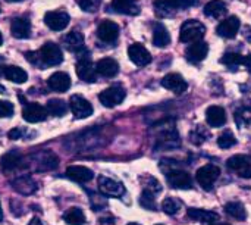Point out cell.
I'll return each instance as SVG.
<instances>
[{
	"instance_id": "obj_20",
	"label": "cell",
	"mask_w": 251,
	"mask_h": 225,
	"mask_svg": "<svg viewBox=\"0 0 251 225\" xmlns=\"http://www.w3.org/2000/svg\"><path fill=\"white\" fill-rule=\"evenodd\" d=\"M66 177L71 178L72 181H76V183H88L93 180L94 174L91 169H88L87 167H81V165H72L66 169Z\"/></svg>"
},
{
	"instance_id": "obj_35",
	"label": "cell",
	"mask_w": 251,
	"mask_h": 225,
	"mask_svg": "<svg viewBox=\"0 0 251 225\" xmlns=\"http://www.w3.org/2000/svg\"><path fill=\"white\" fill-rule=\"evenodd\" d=\"M162 209L166 215L174 217L182 209V202L179 199H175V197H166L162 203Z\"/></svg>"
},
{
	"instance_id": "obj_48",
	"label": "cell",
	"mask_w": 251,
	"mask_h": 225,
	"mask_svg": "<svg viewBox=\"0 0 251 225\" xmlns=\"http://www.w3.org/2000/svg\"><path fill=\"white\" fill-rule=\"evenodd\" d=\"M212 225H229V224H226V223H213Z\"/></svg>"
},
{
	"instance_id": "obj_29",
	"label": "cell",
	"mask_w": 251,
	"mask_h": 225,
	"mask_svg": "<svg viewBox=\"0 0 251 225\" xmlns=\"http://www.w3.org/2000/svg\"><path fill=\"white\" fill-rule=\"evenodd\" d=\"M226 12H228L226 4L222 0H212L204 6V15L215 19H221L222 16L226 15Z\"/></svg>"
},
{
	"instance_id": "obj_1",
	"label": "cell",
	"mask_w": 251,
	"mask_h": 225,
	"mask_svg": "<svg viewBox=\"0 0 251 225\" xmlns=\"http://www.w3.org/2000/svg\"><path fill=\"white\" fill-rule=\"evenodd\" d=\"M31 167L34 171H51L59 165V158L50 150H41L38 153H32L28 158L22 159V167Z\"/></svg>"
},
{
	"instance_id": "obj_34",
	"label": "cell",
	"mask_w": 251,
	"mask_h": 225,
	"mask_svg": "<svg viewBox=\"0 0 251 225\" xmlns=\"http://www.w3.org/2000/svg\"><path fill=\"white\" fill-rule=\"evenodd\" d=\"M47 112L53 116H63L68 111V106L63 100H59V99H50L47 102Z\"/></svg>"
},
{
	"instance_id": "obj_5",
	"label": "cell",
	"mask_w": 251,
	"mask_h": 225,
	"mask_svg": "<svg viewBox=\"0 0 251 225\" xmlns=\"http://www.w3.org/2000/svg\"><path fill=\"white\" fill-rule=\"evenodd\" d=\"M166 174V180L169 183L171 187L178 189V190H190L193 187V178L187 171L178 169V168H172L169 171L165 172Z\"/></svg>"
},
{
	"instance_id": "obj_49",
	"label": "cell",
	"mask_w": 251,
	"mask_h": 225,
	"mask_svg": "<svg viewBox=\"0 0 251 225\" xmlns=\"http://www.w3.org/2000/svg\"><path fill=\"white\" fill-rule=\"evenodd\" d=\"M0 93H6V91H4V87H3V85H0Z\"/></svg>"
},
{
	"instance_id": "obj_39",
	"label": "cell",
	"mask_w": 251,
	"mask_h": 225,
	"mask_svg": "<svg viewBox=\"0 0 251 225\" xmlns=\"http://www.w3.org/2000/svg\"><path fill=\"white\" fill-rule=\"evenodd\" d=\"M140 205L144 208V209H149V211H156V200H154V195L144 190L141 193V197H140Z\"/></svg>"
},
{
	"instance_id": "obj_21",
	"label": "cell",
	"mask_w": 251,
	"mask_h": 225,
	"mask_svg": "<svg viewBox=\"0 0 251 225\" xmlns=\"http://www.w3.org/2000/svg\"><path fill=\"white\" fill-rule=\"evenodd\" d=\"M10 186L13 187V190H16L19 195H24V196H29L37 190V184L29 175H22V177L15 178L10 183Z\"/></svg>"
},
{
	"instance_id": "obj_15",
	"label": "cell",
	"mask_w": 251,
	"mask_h": 225,
	"mask_svg": "<svg viewBox=\"0 0 251 225\" xmlns=\"http://www.w3.org/2000/svg\"><path fill=\"white\" fill-rule=\"evenodd\" d=\"M240 27H241L240 19L237 16H229L218 25L216 32H218V35H221L224 38H234L238 34Z\"/></svg>"
},
{
	"instance_id": "obj_44",
	"label": "cell",
	"mask_w": 251,
	"mask_h": 225,
	"mask_svg": "<svg viewBox=\"0 0 251 225\" xmlns=\"http://www.w3.org/2000/svg\"><path fill=\"white\" fill-rule=\"evenodd\" d=\"M24 134H25V130L24 128H13V130L9 131L7 136H9L10 140H19V139L24 137Z\"/></svg>"
},
{
	"instance_id": "obj_27",
	"label": "cell",
	"mask_w": 251,
	"mask_h": 225,
	"mask_svg": "<svg viewBox=\"0 0 251 225\" xmlns=\"http://www.w3.org/2000/svg\"><path fill=\"white\" fill-rule=\"evenodd\" d=\"M63 44L69 52H81L84 50V35L79 31H71L65 35Z\"/></svg>"
},
{
	"instance_id": "obj_11",
	"label": "cell",
	"mask_w": 251,
	"mask_h": 225,
	"mask_svg": "<svg viewBox=\"0 0 251 225\" xmlns=\"http://www.w3.org/2000/svg\"><path fill=\"white\" fill-rule=\"evenodd\" d=\"M97 37L103 43H107V44L115 43L119 37V25L109 19L100 22V25L97 28Z\"/></svg>"
},
{
	"instance_id": "obj_3",
	"label": "cell",
	"mask_w": 251,
	"mask_h": 225,
	"mask_svg": "<svg viewBox=\"0 0 251 225\" xmlns=\"http://www.w3.org/2000/svg\"><path fill=\"white\" fill-rule=\"evenodd\" d=\"M37 53L40 57L41 69H44L46 66H57L63 60V55H62L59 44L53 41H47L46 44H43V47Z\"/></svg>"
},
{
	"instance_id": "obj_50",
	"label": "cell",
	"mask_w": 251,
	"mask_h": 225,
	"mask_svg": "<svg viewBox=\"0 0 251 225\" xmlns=\"http://www.w3.org/2000/svg\"><path fill=\"white\" fill-rule=\"evenodd\" d=\"M1 218H3V212H1V205H0V221H1Z\"/></svg>"
},
{
	"instance_id": "obj_28",
	"label": "cell",
	"mask_w": 251,
	"mask_h": 225,
	"mask_svg": "<svg viewBox=\"0 0 251 225\" xmlns=\"http://www.w3.org/2000/svg\"><path fill=\"white\" fill-rule=\"evenodd\" d=\"M153 44L156 47H166L168 44H171V34L168 31V28L157 22L154 24V29H153Z\"/></svg>"
},
{
	"instance_id": "obj_31",
	"label": "cell",
	"mask_w": 251,
	"mask_h": 225,
	"mask_svg": "<svg viewBox=\"0 0 251 225\" xmlns=\"http://www.w3.org/2000/svg\"><path fill=\"white\" fill-rule=\"evenodd\" d=\"M63 221L68 225H84L85 215L79 208H71L63 214Z\"/></svg>"
},
{
	"instance_id": "obj_6",
	"label": "cell",
	"mask_w": 251,
	"mask_h": 225,
	"mask_svg": "<svg viewBox=\"0 0 251 225\" xmlns=\"http://www.w3.org/2000/svg\"><path fill=\"white\" fill-rule=\"evenodd\" d=\"M125 96H126V91L121 85H112L99 94V100L106 108H115L124 102Z\"/></svg>"
},
{
	"instance_id": "obj_16",
	"label": "cell",
	"mask_w": 251,
	"mask_h": 225,
	"mask_svg": "<svg viewBox=\"0 0 251 225\" xmlns=\"http://www.w3.org/2000/svg\"><path fill=\"white\" fill-rule=\"evenodd\" d=\"M162 85H163L165 88L174 91L175 94H182V93L187 91V88H188V84H187V81L184 80V77L179 75V74H175V72H174V74L165 75L163 80H162Z\"/></svg>"
},
{
	"instance_id": "obj_25",
	"label": "cell",
	"mask_w": 251,
	"mask_h": 225,
	"mask_svg": "<svg viewBox=\"0 0 251 225\" xmlns=\"http://www.w3.org/2000/svg\"><path fill=\"white\" fill-rule=\"evenodd\" d=\"M22 159L24 158L18 152L12 150V152H7L6 155L1 156L0 167L4 172H12V171H16L18 168L22 167Z\"/></svg>"
},
{
	"instance_id": "obj_33",
	"label": "cell",
	"mask_w": 251,
	"mask_h": 225,
	"mask_svg": "<svg viewBox=\"0 0 251 225\" xmlns=\"http://www.w3.org/2000/svg\"><path fill=\"white\" fill-rule=\"evenodd\" d=\"M209 139H210V131H209L206 127H203V125L194 127V130L190 133V140H191V143L196 144V146L203 144V143L207 141Z\"/></svg>"
},
{
	"instance_id": "obj_4",
	"label": "cell",
	"mask_w": 251,
	"mask_h": 225,
	"mask_svg": "<svg viewBox=\"0 0 251 225\" xmlns=\"http://www.w3.org/2000/svg\"><path fill=\"white\" fill-rule=\"evenodd\" d=\"M219 177H221V168L218 165H213V164L204 165L200 169H197V172H196L197 183L206 192H212L213 190L215 183L218 181Z\"/></svg>"
},
{
	"instance_id": "obj_43",
	"label": "cell",
	"mask_w": 251,
	"mask_h": 225,
	"mask_svg": "<svg viewBox=\"0 0 251 225\" xmlns=\"http://www.w3.org/2000/svg\"><path fill=\"white\" fill-rule=\"evenodd\" d=\"M144 190H147V192H150V193H153V195L156 196L157 193L162 192V186H160V183H159L156 178L149 177V183L146 184V189H144Z\"/></svg>"
},
{
	"instance_id": "obj_45",
	"label": "cell",
	"mask_w": 251,
	"mask_h": 225,
	"mask_svg": "<svg viewBox=\"0 0 251 225\" xmlns=\"http://www.w3.org/2000/svg\"><path fill=\"white\" fill-rule=\"evenodd\" d=\"M243 65L249 69L251 72V55H247V56H244V60H243Z\"/></svg>"
},
{
	"instance_id": "obj_22",
	"label": "cell",
	"mask_w": 251,
	"mask_h": 225,
	"mask_svg": "<svg viewBox=\"0 0 251 225\" xmlns=\"http://www.w3.org/2000/svg\"><path fill=\"white\" fill-rule=\"evenodd\" d=\"M110 7L122 15H131L135 16L140 13V6L137 3V0H112Z\"/></svg>"
},
{
	"instance_id": "obj_17",
	"label": "cell",
	"mask_w": 251,
	"mask_h": 225,
	"mask_svg": "<svg viewBox=\"0 0 251 225\" xmlns=\"http://www.w3.org/2000/svg\"><path fill=\"white\" fill-rule=\"evenodd\" d=\"M207 53H209V44L204 41H199V43H193L185 50V57L191 63H200L201 60L206 59Z\"/></svg>"
},
{
	"instance_id": "obj_18",
	"label": "cell",
	"mask_w": 251,
	"mask_h": 225,
	"mask_svg": "<svg viewBox=\"0 0 251 225\" xmlns=\"http://www.w3.org/2000/svg\"><path fill=\"white\" fill-rule=\"evenodd\" d=\"M47 85L56 93H65L71 87V78L66 72H54L47 80Z\"/></svg>"
},
{
	"instance_id": "obj_26",
	"label": "cell",
	"mask_w": 251,
	"mask_h": 225,
	"mask_svg": "<svg viewBox=\"0 0 251 225\" xmlns=\"http://www.w3.org/2000/svg\"><path fill=\"white\" fill-rule=\"evenodd\" d=\"M188 217L197 223H207V224H213L219 221V214L213 212V211H204V209H199V208H191L188 209Z\"/></svg>"
},
{
	"instance_id": "obj_37",
	"label": "cell",
	"mask_w": 251,
	"mask_h": 225,
	"mask_svg": "<svg viewBox=\"0 0 251 225\" xmlns=\"http://www.w3.org/2000/svg\"><path fill=\"white\" fill-rule=\"evenodd\" d=\"M154 10H156V15L160 18H171L176 13V10H174L165 0H156Z\"/></svg>"
},
{
	"instance_id": "obj_30",
	"label": "cell",
	"mask_w": 251,
	"mask_h": 225,
	"mask_svg": "<svg viewBox=\"0 0 251 225\" xmlns=\"http://www.w3.org/2000/svg\"><path fill=\"white\" fill-rule=\"evenodd\" d=\"M3 75L15 84H24L28 80V74L19 66H4Z\"/></svg>"
},
{
	"instance_id": "obj_24",
	"label": "cell",
	"mask_w": 251,
	"mask_h": 225,
	"mask_svg": "<svg viewBox=\"0 0 251 225\" xmlns=\"http://www.w3.org/2000/svg\"><path fill=\"white\" fill-rule=\"evenodd\" d=\"M206 119L210 127L219 128L226 124V112L221 106H210L206 111Z\"/></svg>"
},
{
	"instance_id": "obj_42",
	"label": "cell",
	"mask_w": 251,
	"mask_h": 225,
	"mask_svg": "<svg viewBox=\"0 0 251 225\" xmlns=\"http://www.w3.org/2000/svg\"><path fill=\"white\" fill-rule=\"evenodd\" d=\"M101 0H78V4L85 12H96Z\"/></svg>"
},
{
	"instance_id": "obj_14",
	"label": "cell",
	"mask_w": 251,
	"mask_h": 225,
	"mask_svg": "<svg viewBox=\"0 0 251 225\" xmlns=\"http://www.w3.org/2000/svg\"><path fill=\"white\" fill-rule=\"evenodd\" d=\"M44 22L46 25L53 29V31H62L68 27L69 24V15L65 13V12H47L44 15Z\"/></svg>"
},
{
	"instance_id": "obj_10",
	"label": "cell",
	"mask_w": 251,
	"mask_h": 225,
	"mask_svg": "<svg viewBox=\"0 0 251 225\" xmlns=\"http://www.w3.org/2000/svg\"><path fill=\"white\" fill-rule=\"evenodd\" d=\"M69 106H71V111H72V113H74V116L76 119H84V118H88L90 115H93L91 103L82 96H78V94L71 96Z\"/></svg>"
},
{
	"instance_id": "obj_2",
	"label": "cell",
	"mask_w": 251,
	"mask_h": 225,
	"mask_svg": "<svg viewBox=\"0 0 251 225\" xmlns=\"http://www.w3.org/2000/svg\"><path fill=\"white\" fill-rule=\"evenodd\" d=\"M206 34V27L197 21V19H188L182 24L181 27V32H179V41L181 43H199L203 40Z\"/></svg>"
},
{
	"instance_id": "obj_8",
	"label": "cell",
	"mask_w": 251,
	"mask_h": 225,
	"mask_svg": "<svg viewBox=\"0 0 251 225\" xmlns=\"http://www.w3.org/2000/svg\"><path fill=\"white\" fill-rule=\"evenodd\" d=\"M97 186H99V190L103 196H109V197H121L125 195V187L122 183L119 181H115L109 177H104V175H100L99 180H97Z\"/></svg>"
},
{
	"instance_id": "obj_51",
	"label": "cell",
	"mask_w": 251,
	"mask_h": 225,
	"mask_svg": "<svg viewBox=\"0 0 251 225\" xmlns=\"http://www.w3.org/2000/svg\"><path fill=\"white\" fill-rule=\"evenodd\" d=\"M6 1H12V3H16V1H22V0H6Z\"/></svg>"
},
{
	"instance_id": "obj_52",
	"label": "cell",
	"mask_w": 251,
	"mask_h": 225,
	"mask_svg": "<svg viewBox=\"0 0 251 225\" xmlns=\"http://www.w3.org/2000/svg\"><path fill=\"white\" fill-rule=\"evenodd\" d=\"M1 43H3V35H1V32H0V46H1Z\"/></svg>"
},
{
	"instance_id": "obj_40",
	"label": "cell",
	"mask_w": 251,
	"mask_h": 225,
	"mask_svg": "<svg viewBox=\"0 0 251 225\" xmlns=\"http://www.w3.org/2000/svg\"><path fill=\"white\" fill-rule=\"evenodd\" d=\"M174 10H179V9H187L190 6L197 4V0H165Z\"/></svg>"
},
{
	"instance_id": "obj_41",
	"label": "cell",
	"mask_w": 251,
	"mask_h": 225,
	"mask_svg": "<svg viewBox=\"0 0 251 225\" xmlns=\"http://www.w3.org/2000/svg\"><path fill=\"white\" fill-rule=\"evenodd\" d=\"M15 112V108L7 100H0V118H9Z\"/></svg>"
},
{
	"instance_id": "obj_32",
	"label": "cell",
	"mask_w": 251,
	"mask_h": 225,
	"mask_svg": "<svg viewBox=\"0 0 251 225\" xmlns=\"http://www.w3.org/2000/svg\"><path fill=\"white\" fill-rule=\"evenodd\" d=\"M225 212L232 217L234 220H238V221H244L247 218V211L244 208L243 203L240 202H229L225 205Z\"/></svg>"
},
{
	"instance_id": "obj_12",
	"label": "cell",
	"mask_w": 251,
	"mask_h": 225,
	"mask_svg": "<svg viewBox=\"0 0 251 225\" xmlns=\"http://www.w3.org/2000/svg\"><path fill=\"white\" fill-rule=\"evenodd\" d=\"M47 109L43 108L41 105L38 103H26L22 109V118L26 121V122H41V121H46L47 119Z\"/></svg>"
},
{
	"instance_id": "obj_38",
	"label": "cell",
	"mask_w": 251,
	"mask_h": 225,
	"mask_svg": "<svg viewBox=\"0 0 251 225\" xmlns=\"http://www.w3.org/2000/svg\"><path fill=\"white\" fill-rule=\"evenodd\" d=\"M235 144H237V139H235V136H234L229 130L224 131V133L218 137V146H219L221 149H229V147H232V146H235Z\"/></svg>"
},
{
	"instance_id": "obj_46",
	"label": "cell",
	"mask_w": 251,
	"mask_h": 225,
	"mask_svg": "<svg viewBox=\"0 0 251 225\" xmlns=\"http://www.w3.org/2000/svg\"><path fill=\"white\" fill-rule=\"evenodd\" d=\"M99 225H115V220L113 218H101Z\"/></svg>"
},
{
	"instance_id": "obj_13",
	"label": "cell",
	"mask_w": 251,
	"mask_h": 225,
	"mask_svg": "<svg viewBox=\"0 0 251 225\" xmlns=\"http://www.w3.org/2000/svg\"><path fill=\"white\" fill-rule=\"evenodd\" d=\"M128 56L129 59L137 65V66H146L151 62V55L150 52L143 46V44H131L128 47Z\"/></svg>"
},
{
	"instance_id": "obj_19",
	"label": "cell",
	"mask_w": 251,
	"mask_h": 225,
	"mask_svg": "<svg viewBox=\"0 0 251 225\" xmlns=\"http://www.w3.org/2000/svg\"><path fill=\"white\" fill-rule=\"evenodd\" d=\"M10 32L15 38H28L31 32V22L24 16L13 18L10 21Z\"/></svg>"
},
{
	"instance_id": "obj_36",
	"label": "cell",
	"mask_w": 251,
	"mask_h": 225,
	"mask_svg": "<svg viewBox=\"0 0 251 225\" xmlns=\"http://www.w3.org/2000/svg\"><path fill=\"white\" fill-rule=\"evenodd\" d=\"M243 60H244V56L240 53H225L221 59V62L224 65H226L228 68H232V69L243 65Z\"/></svg>"
},
{
	"instance_id": "obj_54",
	"label": "cell",
	"mask_w": 251,
	"mask_h": 225,
	"mask_svg": "<svg viewBox=\"0 0 251 225\" xmlns=\"http://www.w3.org/2000/svg\"><path fill=\"white\" fill-rule=\"evenodd\" d=\"M157 225H162V224H157Z\"/></svg>"
},
{
	"instance_id": "obj_7",
	"label": "cell",
	"mask_w": 251,
	"mask_h": 225,
	"mask_svg": "<svg viewBox=\"0 0 251 225\" xmlns=\"http://www.w3.org/2000/svg\"><path fill=\"white\" fill-rule=\"evenodd\" d=\"M76 75L85 81V83H94L97 80V72H96V68L90 59V53L85 52L84 56H79L78 57V62H76Z\"/></svg>"
},
{
	"instance_id": "obj_23",
	"label": "cell",
	"mask_w": 251,
	"mask_h": 225,
	"mask_svg": "<svg viewBox=\"0 0 251 225\" xmlns=\"http://www.w3.org/2000/svg\"><path fill=\"white\" fill-rule=\"evenodd\" d=\"M96 72L100 74V75H103V77L113 78L119 72V65H118V62L115 59L104 57V59H100L96 63Z\"/></svg>"
},
{
	"instance_id": "obj_53",
	"label": "cell",
	"mask_w": 251,
	"mask_h": 225,
	"mask_svg": "<svg viewBox=\"0 0 251 225\" xmlns=\"http://www.w3.org/2000/svg\"><path fill=\"white\" fill-rule=\"evenodd\" d=\"M128 225H140V224H135V223H131V224H128Z\"/></svg>"
},
{
	"instance_id": "obj_47",
	"label": "cell",
	"mask_w": 251,
	"mask_h": 225,
	"mask_svg": "<svg viewBox=\"0 0 251 225\" xmlns=\"http://www.w3.org/2000/svg\"><path fill=\"white\" fill-rule=\"evenodd\" d=\"M28 225H43L41 224V221L38 220V218H34V220H31V223Z\"/></svg>"
},
{
	"instance_id": "obj_9",
	"label": "cell",
	"mask_w": 251,
	"mask_h": 225,
	"mask_svg": "<svg viewBox=\"0 0 251 225\" xmlns=\"http://www.w3.org/2000/svg\"><path fill=\"white\" fill-rule=\"evenodd\" d=\"M226 167L243 178H251V159L247 155H235L229 158L226 161Z\"/></svg>"
}]
</instances>
